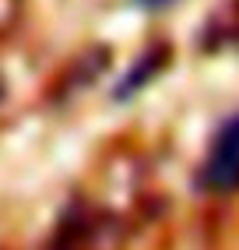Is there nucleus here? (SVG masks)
Wrapping results in <instances>:
<instances>
[{
	"label": "nucleus",
	"instance_id": "obj_2",
	"mask_svg": "<svg viewBox=\"0 0 239 250\" xmlns=\"http://www.w3.org/2000/svg\"><path fill=\"white\" fill-rule=\"evenodd\" d=\"M162 60H165V49H162V46L151 49V57H141V60H138V67H134V71L127 74V81L116 88V99H130L134 92L144 85V81H151V74L162 67Z\"/></svg>",
	"mask_w": 239,
	"mask_h": 250
},
{
	"label": "nucleus",
	"instance_id": "obj_3",
	"mask_svg": "<svg viewBox=\"0 0 239 250\" xmlns=\"http://www.w3.org/2000/svg\"><path fill=\"white\" fill-rule=\"evenodd\" d=\"M144 7H165V4H173V0H141Z\"/></svg>",
	"mask_w": 239,
	"mask_h": 250
},
{
	"label": "nucleus",
	"instance_id": "obj_1",
	"mask_svg": "<svg viewBox=\"0 0 239 250\" xmlns=\"http://www.w3.org/2000/svg\"><path fill=\"white\" fill-rule=\"evenodd\" d=\"M200 180L211 190H236L239 187V120H232L229 127H221V134L211 145V155L204 162Z\"/></svg>",
	"mask_w": 239,
	"mask_h": 250
}]
</instances>
